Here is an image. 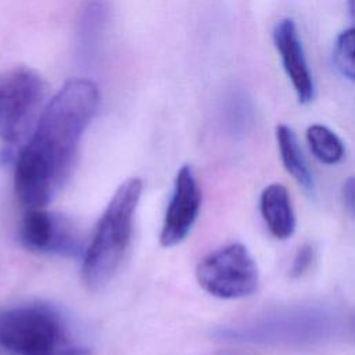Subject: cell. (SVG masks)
Returning <instances> with one entry per match:
<instances>
[{"instance_id":"cell-6","label":"cell","mask_w":355,"mask_h":355,"mask_svg":"<svg viewBox=\"0 0 355 355\" xmlns=\"http://www.w3.org/2000/svg\"><path fill=\"white\" fill-rule=\"evenodd\" d=\"M43 97L40 78L18 68L0 75V137L14 144L26 130Z\"/></svg>"},{"instance_id":"cell-10","label":"cell","mask_w":355,"mask_h":355,"mask_svg":"<svg viewBox=\"0 0 355 355\" xmlns=\"http://www.w3.org/2000/svg\"><path fill=\"white\" fill-rule=\"evenodd\" d=\"M259 212L269 230L277 240H287L295 232V212L288 190L280 183L268 184L259 196Z\"/></svg>"},{"instance_id":"cell-17","label":"cell","mask_w":355,"mask_h":355,"mask_svg":"<svg viewBox=\"0 0 355 355\" xmlns=\"http://www.w3.org/2000/svg\"><path fill=\"white\" fill-rule=\"evenodd\" d=\"M348 10H349L351 17H352L354 21H355V0H348Z\"/></svg>"},{"instance_id":"cell-18","label":"cell","mask_w":355,"mask_h":355,"mask_svg":"<svg viewBox=\"0 0 355 355\" xmlns=\"http://www.w3.org/2000/svg\"><path fill=\"white\" fill-rule=\"evenodd\" d=\"M223 355H239V354H223Z\"/></svg>"},{"instance_id":"cell-5","label":"cell","mask_w":355,"mask_h":355,"mask_svg":"<svg viewBox=\"0 0 355 355\" xmlns=\"http://www.w3.org/2000/svg\"><path fill=\"white\" fill-rule=\"evenodd\" d=\"M198 284L222 300H240L254 294L259 284L257 262L241 243L223 245L205 255L196 268Z\"/></svg>"},{"instance_id":"cell-8","label":"cell","mask_w":355,"mask_h":355,"mask_svg":"<svg viewBox=\"0 0 355 355\" xmlns=\"http://www.w3.org/2000/svg\"><path fill=\"white\" fill-rule=\"evenodd\" d=\"M201 201V190L191 168L189 165L182 166L175 179L159 234L162 247H175L189 236L198 218Z\"/></svg>"},{"instance_id":"cell-14","label":"cell","mask_w":355,"mask_h":355,"mask_svg":"<svg viewBox=\"0 0 355 355\" xmlns=\"http://www.w3.org/2000/svg\"><path fill=\"white\" fill-rule=\"evenodd\" d=\"M333 61L338 72L355 82V26L343 31L333 49Z\"/></svg>"},{"instance_id":"cell-13","label":"cell","mask_w":355,"mask_h":355,"mask_svg":"<svg viewBox=\"0 0 355 355\" xmlns=\"http://www.w3.org/2000/svg\"><path fill=\"white\" fill-rule=\"evenodd\" d=\"M306 141L313 157L322 164L336 165L341 162L345 155L343 140L324 125H311L306 129Z\"/></svg>"},{"instance_id":"cell-12","label":"cell","mask_w":355,"mask_h":355,"mask_svg":"<svg viewBox=\"0 0 355 355\" xmlns=\"http://www.w3.org/2000/svg\"><path fill=\"white\" fill-rule=\"evenodd\" d=\"M276 141L282 164L287 173L309 194L315 193V178L298 146L293 129L284 123L276 126Z\"/></svg>"},{"instance_id":"cell-19","label":"cell","mask_w":355,"mask_h":355,"mask_svg":"<svg viewBox=\"0 0 355 355\" xmlns=\"http://www.w3.org/2000/svg\"><path fill=\"white\" fill-rule=\"evenodd\" d=\"M354 327H355V316H354Z\"/></svg>"},{"instance_id":"cell-4","label":"cell","mask_w":355,"mask_h":355,"mask_svg":"<svg viewBox=\"0 0 355 355\" xmlns=\"http://www.w3.org/2000/svg\"><path fill=\"white\" fill-rule=\"evenodd\" d=\"M334 319L320 306H291L277 309L245 322L216 330L222 340L268 347H301L327 338Z\"/></svg>"},{"instance_id":"cell-3","label":"cell","mask_w":355,"mask_h":355,"mask_svg":"<svg viewBox=\"0 0 355 355\" xmlns=\"http://www.w3.org/2000/svg\"><path fill=\"white\" fill-rule=\"evenodd\" d=\"M0 347L12 355H90L60 312L43 304L0 306Z\"/></svg>"},{"instance_id":"cell-9","label":"cell","mask_w":355,"mask_h":355,"mask_svg":"<svg viewBox=\"0 0 355 355\" xmlns=\"http://www.w3.org/2000/svg\"><path fill=\"white\" fill-rule=\"evenodd\" d=\"M273 42L298 101L301 104L311 103L315 97L313 79L308 68L297 25L291 18H283L275 25Z\"/></svg>"},{"instance_id":"cell-2","label":"cell","mask_w":355,"mask_h":355,"mask_svg":"<svg viewBox=\"0 0 355 355\" xmlns=\"http://www.w3.org/2000/svg\"><path fill=\"white\" fill-rule=\"evenodd\" d=\"M141 189V180L130 178L116 189L107 204L83 254L82 277L87 287H104L122 263L130 243Z\"/></svg>"},{"instance_id":"cell-16","label":"cell","mask_w":355,"mask_h":355,"mask_svg":"<svg viewBox=\"0 0 355 355\" xmlns=\"http://www.w3.org/2000/svg\"><path fill=\"white\" fill-rule=\"evenodd\" d=\"M343 200L347 209L355 218V176H349L343 186Z\"/></svg>"},{"instance_id":"cell-1","label":"cell","mask_w":355,"mask_h":355,"mask_svg":"<svg viewBox=\"0 0 355 355\" xmlns=\"http://www.w3.org/2000/svg\"><path fill=\"white\" fill-rule=\"evenodd\" d=\"M98 104L97 86L73 79L43 108L29 140L15 154V194L26 209L44 208L67 183Z\"/></svg>"},{"instance_id":"cell-11","label":"cell","mask_w":355,"mask_h":355,"mask_svg":"<svg viewBox=\"0 0 355 355\" xmlns=\"http://www.w3.org/2000/svg\"><path fill=\"white\" fill-rule=\"evenodd\" d=\"M108 18L104 0H87L82 8L76 29V51L83 64H90L98 54Z\"/></svg>"},{"instance_id":"cell-15","label":"cell","mask_w":355,"mask_h":355,"mask_svg":"<svg viewBox=\"0 0 355 355\" xmlns=\"http://www.w3.org/2000/svg\"><path fill=\"white\" fill-rule=\"evenodd\" d=\"M313 259H315V250L311 244H302L301 247H298L290 265V270H288L290 276L293 279L301 277L312 266Z\"/></svg>"},{"instance_id":"cell-7","label":"cell","mask_w":355,"mask_h":355,"mask_svg":"<svg viewBox=\"0 0 355 355\" xmlns=\"http://www.w3.org/2000/svg\"><path fill=\"white\" fill-rule=\"evenodd\" d=\"M21 240L29 250L75 257L80 250V240L71 222L44 208L26 209L19 229Z\"/></svg>"}]
</instances>
